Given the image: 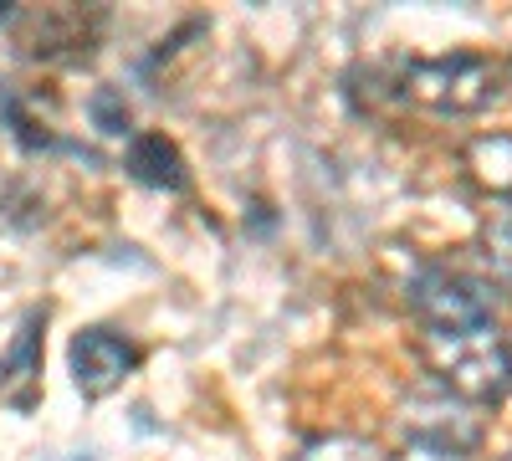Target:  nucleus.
Masks as SVG:
<instances>
[{"mask_svg":"<svg viewBox=\"0 0 512 461\" xmlns=\"http://www.w3.org/2000/svg\"><path fill=\"white\" fill-rule=\"evenodd\" d=\"M390 93L400 108L431 113V118H477L502 98V62L477 52L410 57L390 72Z\"/></svg>","mask_w":512,"mask_h":461,"instance_id":"f257e3e1","label":"nucleus"},{"mask_svg":"<svg viewBox=\"0 0 512 461\" xmlns=\"http://www.w3.org/2000/svg\"><path fill=\"white\" fill-rule=\"evenodd\" d=\"M420 359L446 395H456L472 410L512 395V339H502L497 323L456 328V333H420Z\"/></svg>","mask_w":512,"mask_h":461,"instance_id":"f03ea898","label":"nucleus"},{"mask_svg":"<svg viewBox=\"0 0 512 461\" xmlns=\"http://www.w3.org/2000/svg\"><path fill=\"white\" fill-rule=\"evenodd\" d=\"M405 308L415 313L420 333H456V328H487L497 323L492 282L466 277L441 262H420L405 277Z\"/></svg>","mask_w":512,"mask_h":461,"instance_id":"7ed1b4c3","label":"nucleus"},{"mask_svg":"<svg viewBox=\"0 0 512 461\" xmlns=\"http://www.w3.org/2000/svg\"><path fill=\"white\" fill-rule=\"evenodd\" d=\"M67 369H72V385H77L82 400H103V395H113L128 374L139 369V349H134V339H123L118 328L93 323V328L72 333Z\"/></svg>","mask_w":512,"mask_h":461,"instance_id":"20e7f679","label":"nucleus"},{"mask_svg":"<svg viewBox=\"0 0 512 461\" xmlns=\"http://www.w3.org/2000/svg\"><path fill=\"white\" fill-rule=\"evenodd\" d=\"M41 344H47V308H31L0 349V400L21 415H31L41 395Z\"/></svg>","mask_w":512,"mask_h":461,"instance_id":"39448f33","label":"nucleus"},{"mask_svg":"<svg viewBox=\"0 0 512 461\" xmlns=\"http://www.w3.org/2000/svg\"><path fill=\"white\" fill-rule=\"evenodd\" d=\"M405 441H446V446H461L472 451L482 441V421L472 415V405H461L456 395H431V400H410L405 405Z\"/></svg>","mask_w":512,"mask_h":461,"instance_id":"423d86ee","label":"nucleus"},{"mask_svg":"<svg viewBox=\"0 0 512 461\" xmlns=\"http://www.w3.org/2000/svg\"><path fill=\"white\" fill-rule=\"evenodd\" d=\"M123 164H128V175H134L139 185H149V190H169V195L190 190L185 154L175 149V139H164V134H134L128 139Z\"/></svg>","mask_w":512,"mask_h":461,"instance_id":"0eeeda50","label":"nucleus"},{"mask_svg":"<svg viewBox=\"0 0 512 461\" xmlns=\"http://www.w3.org/2000/svg\"><path fill=\"white\" fill-rule=\"evenodd\" d=\"M461 159H466V180L482 195L512 205V134H482L466 144Z\"/></svg>","mask_w":512,"mask_h":461,"instance_id":"6e6552de","label":"nucleus"},{"mask_svg":"<svg viewBox=\"0 0 512 461\" xmlns=\"http://www.w3.org/2000/svg\"><path fill=\"white\" fill-rule=\"evenodd\" d=\"M292 461H390V456H384V446L369 441V436L333 431V436H313V441H303Z\"/></svg>","mask_w":512,"mask_h":461,"instance_id":"1a4fd4ad","label":"nucleus"},{"mask_svg":"<svg viewBox=\"0 0 512 461\" xmlns=\"http://www.w3.org/2000/svg\"><path fill=\"white\" fill-rule=\"evenodd\" d=\"M482 262L492 272V287H512V221H487L482 226Z\"/></svg>","mask_w":512,"mask_h":461,"instance_id":"9d476101","label":"nucleus"},{"mask_svg":"<svg viewBox=\"0 0 512 461\" xmlns=\"http://www.w3.org/2000/svg\"><path fill=\"white\" fill-rule=\"evenodd\" d=\"M88 118L103 139H134V129H128V103H123L118 88H98L88 98Z\"/></svg>","mask_w":512,"mask_h":461,"instance_id":"9b49d317","label":"nucleus"},{"mask_svg":"<svg viewBox=\"0 0 512 461\" xmlns=\"http://www.w3.org/2000/svg\"><path fill=\"white\" fill-rule=\"evenodd\" d=\"M390 461H472V451L446 446V441H405Z\"/></svg>","mask_w":512,"mask_h":461,"instance_id":"f8f14e48","label":"nucleus"},{"mask_svg":"<svg viewBox=\"0 0 512 461\" xmlns=\"http://www.w3.org/2000/svg\"><path fill=\"white\" fill-rule=\"evenodd\" d=\"M502 88H512V57L502 62Z\"/></svg>","mask_w":512,"mask_h":461,"instance_id":"ddd939ff","label":"nucleus"},{"mask_svg":"<svg viewBox=\"0 0 512 461\" xmlns=\"http://www.w3.org/2000/svg\"><path fill=\"white\" fill-rule=\"evenodd\" d=\"M11 16H16V11H11V6H6V0H0V26H6V21H11Z\"/></svg>","mask_w":512,"mask_h":461,"instance_id":"4468645a","label":"nucleus"},{"mask_svg":"<svg viewBox=\"0 0 512 461\" xmlns=\"http://www.w3.org/2000/svg\"><path fill=\"white\" fill-rule=\"evenodd\" d=\"M497 461H512V451H502V456H497Z\"/></svg>","mask_w":512,"mask_h":461,"instance_id":"2eb2a0df","label":"nucleus"}]
</instances>
